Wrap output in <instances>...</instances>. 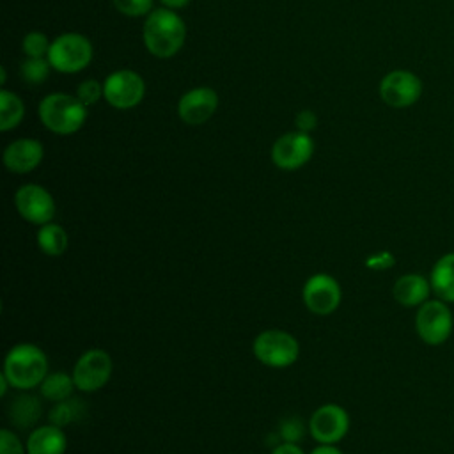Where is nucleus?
I'll return each instance as SVG.
<instances>
[{
    "label": "nucleus",
    "mask_w": 454,
    "mask_h": 454,
    "mask_svg": "<svg viewBox=\"0 0 454 454\" xmlns=\"http://www.w3.org/2000/svg\"><path fill=\"white\" fill-rule=\"evenodd\" d=\"M5 78H7V71H5V67H0V80H2V85H5Z\"/></svg>",
    "instance_id": "nucleus-36"
},
{
    "label": "nucleus",
    "mask_w": 454,
    "mask_h": 454,
    "mask_svg": "<svg viewBox=\"0 0 454 454\" xmlns=\"http://www.w3.org/2000/svg\"><path fill=\"white\" fill-rule=\"evenodd\" d=\"M16 390H32L41 385L48 374V358L44 351L30 342L14 344L5 358L2 371Z\"/></svg>",
    "instance_id": "nucleus-2"
},
{
    "label": "nucleus",
    "mask_w": 454,
    "mask_h": 454,
    "mask_svg": "<svg viewBox=\"0 0 454 454\" xmlns=\"http://www.w3.org/2000/svg\"><path fill=\"white\" fill-rule=\"evenodd\" d=\"M41 124L55 135H73L87 121V106L71 94L51 92L46 94L37 106Z\"/></svg>",
    "instance_id": "nucleus-3"
},
{
    "label": "nucleus",
    "mask_w": 454,
    "mask_h": 454,
    "mask_svg": "<svg viewBox=\"0 0 454 454\" xmlns=\"http://www.w3.org/2000/svg\"><path fill=\"white\" fill-rule=\"evenodd\" d=\"M74 388H76V385L73 381V376L64 371L48 372L46 378L39 385L41 395L51 403H60V401L73 397Z\"/></svg>",
    "instance_id": "nucleus-21"
},
{
    "label": "nucleus",
    "mask_w": 454,
    "mask_h": 454,
    "mask_svg": "<svg viewBox=\"0 0 454 454\" xmlns=\"http://www.w3.org/2000/svg\"><path fill=\"white\" fill-rule=\"evenodd\" d=\"M270 454H305L298 443H289V442H280L277 443Z\"/></svg>",
    "instance_id": "nucleus-32"
},
{
    "label": "nucleus",
    "mask_w": 454,
    "mask_h": 454,
    "mask_svg": "<svg viewBox=\"0 0 454 454\" xmlns=\"http://www.w3.org/2000/svg\"><path fill=\"white\" fill-rule=\"evenodd\" d=\"M142 39L147 51L156 59H170L186 41V23L176 9H153L142 27Z\"/></svg>",
    "instance_id": "nucleus-1"
},
{
    "label": "nucleus",
    "mask_w": 454,
    "mask_h": 454,
    "mask_svg": "<svg viewBox=\"0 0 454 454\" xmlns=\"http://www.w3.org/2000/svg\"><path fill=\"white\" fill-rule=\"evenodd\" d=\"M145 96V82L133 69H117L103 82V99L117 108L129 110L142 103Z\"/></svg>",
    "instance_id": "nucleus-7"
},
{
    "label": "nucleus",
    "mask_w": 454,
    "mask_h": 454,
    "mask_svg": "<svg viewBox=\"0 0 454 454\" xmlns=\"http://www.w3.org/2000/svg\"><path fill=\"white\" fill-rule=\"evenodd\" d=\"M349 429L348 411L335 403H326L316 408L309 419V433L317 443L335 445Z\"/></svg>",
    "instance_id": "nucleus-13"
},
{
    "label": "nucleus",
    "mask_w": 454,
    "mask_h": 454,
    "mask_svg": "<svg viewBox=\"0 0 454 454\" xmlns=\"http://www.w3.org/2000/svg\"><path fill=\"white\" fill-rule=\"evenodd\" d=\"M254 356L266 367L284 369L293 365L300 356V342L286 330L270 328L257 333L252 342Z\"/></svg>",
    "instance_id": "nucleus-5"
},
{
    "label": "nucleus",
    "mask_w": 454,
    "mask_h": 454,
    "mask_svg": "<svg viewBox=\"0 0 454 454\" xmlns=\"http://www.w3.org/2000/svg\"><path fill=\"white\" fill-rule=\"evenodd\" d=\"M14 206L20 216L34 225H44L53 220L57 206L51 193L35 183L21 184L14 193Z\"/></svg>",
    "instance_id": "nucleus-10"
},
{
    "label": "nucleus",
    "mask_w": 454,
    "mask_h": 454,
    "mask_svg": "<svg viewBox=\"0 0 454 454\" xmlns=\"http://www.w3.org/2000/svg\"><path fill=\"white\" fill-rule=\"evenodd\" d=\"M112 371V356L101 348H90L78 356L71 376L76 385V390L89 394L103 388L108 383Z\"/></svg>",
    "instance_id": "nucleus-8"
},
{
    "label": "nucleus",
    "mask_w": 454,
    "mask_h": 454,
    "mask_svg": "<svg viewBox=\"0 0 454 454\" xmlns=\"http://www.w3.org/2000/svg\"><path fill=\"white\" fill-rule=\"evenodd\" d=\"M112 4L121 14L128 18H145L154 9L153 0H112Z\"/></svg>",
    "instance_id": "nucleus-27"
},
{
    "label": "nucleus",
    "mask_w": 454,
    "mask_h": 454,
    "mask_svg": "<svg viewBox=\"0 0 454 454\" xmlns=\"http://www.w3.org/2000/svg\"><path fill=\"white\" fill-rule=\"evenodd\" d=\"M314 154V140L310 133L287 131L271 145V161L280 170H296L309 163Z\"/></svg>",
    "instance_id": "nucleus-11"
},
{
    "label": "nucleus",
    "mask_w": 454,
    "mask_h": 454,
    "mask_svg": "<svg viewBox=\"0 0 454 454\" xmlns=\"http://www.w3.org/2000/svg\"><path fill=\"white\" fill-rule=\"evenodd\" d=\"M310 454H342L340 449H337L335 445H330V443H319L317 447H314L310 450Z\"/></svg>",
    "instance_id": "nucleus-33"
},
{
    "label": "nucleus",
    "mask_w": 454,
    "mask_h": 454,
    "mask_svg": "<svg viewBox=\"0 0 454 454\" xmlns=\"http://www.w3.org/2000/svg\"><path fill=\"white\" fill-rule=\"evenodd\" d=\"M35 241L43 254H46L50 257H57L67 250L69 236L62 225H59L55 222H48L39 227V231L35 234Z\"/></svg>",
    "instance_id": "nucleus-20"
},
{
    "label": "nucleus",
    "mask_w": 454,
    "mask_h": 454,
    "mask_svg": "<svg viewBox=\"0 0 454 454\" xmlns=\"http://www.w3.org/2000/svg\"><path fill=\"white\" fill-rule=\"evenodd\" d=\"M51 64L48 60V57H27L21 66H20V74H21V80L25 83H30V85H39L43 82L48 80L50 76V71H51Z\"/></svg>",
    "instance_id": "nucleus-24"
},
{
    "label": "nucleus",
    "mask_w": 454,
    "mask_h": 454,
    "mask_svg": "<svg viewBox=\"0 0 454 454\" xmlns=\"http://www.w3.org/2000/svg\"><path fill=\"white\" fill-rule=\"evenodd\" d=\"M51 41L39 30H32L28 34L23 35L21 39V51L25 53V57H48V50H50Z\"/></svg>",
    "instance_id": "nucleus-25"
},
{
    "label": "nucleus",
    "mask_w": 454,
    "mask_h": 454,
    "mask_svg": "<svg viewBox=\"0 0 454 454\" xmlns=\"http://www.w3.org/2000/svg\"><path fill=\"white\" fill-rule=\"evenodd\" d=\"M317 122H319V119H317L316 112H312V110H309V108L300 110V112L296 114V117H294V128H296L298 131H303V133L314 131V129L317 128Z\"/></svg>",
    "instance_id": "nucleus-30"
},
{
    "label": "nucleus",
    "mask_w": 454,
    "mask_h": 454,
    "mask_svg": "<svg viewBox=\"0 0 454 454\" xmlns=\"http://www.w3.org/2000/svg\"><path fill=\"white\" fill-rule=\"evenodd\" d=\"M429 282L434 298L454 303V252H447L436 259L429 273Z\"/></svg>",
    "instance_id": "nucleus-18"
},
{
    "label": "nucleus",
    "mask_w": 454,
    "mask_h": 454,
    "mask_svg": "<svg viewBox=\"0 0 454 454\" xmlns=\"http://www.w3.org/2000/svg\"><path fill=\"white\" fill-rule=\"evenodd\" d=\"M0 454H27V445L21 443L12 429H0Z\"/></svg>",
    "instance_id": "nucleus-29"
},
{
    "label": "nucleus",
    "mask_w": 454,
    "mask_h": 454,
    "mask_svg": "<svg viewBox=\"0 0 454 454\" xmlns=\"http://www.w3.org/2000/svg\"><path fill=\"white\" fill-rule=\"evenodd\" d=\"M394 262H395V259H394V255H392L388 250L376 252V254H372V255H369V257L365 259V266L371 268V270H378V271H380V270H388V268H392Z\"/></svg>",
    "instance_id": "nucleus-31"
},
{
    "label": "nucleus",
    "mask_w": 454,
    "mask_h": 454,
    "mask_svg": "<svg viewBox=\"0 0 454 454\" xmlns=\"http://www.w3.org/2000/svg\"><path fill=\"white\" fill-rule=\"evenodd\" d=\"M25 117V105L21 98L7 89L0 90V129H14Z\"/></svg>",
    "instance_id": "nucleus-22"
},
{
    "label": "nucleus",
    "mask_w": 454,
    "mask_h": 454,
    "mask_svg": "<svg viewBox=\"0 0 454 454\" xmlns=\"http://www.w3.org/2000/svg\"><path fill=\"white\" fill-rule=\"evenodd\" d=\"M454 330V316L447 301L429 298L415 312V332L427 346H442Z\"/></svg>",
    "instance_id": "nucleus-6"
},
{
    "label": "nucleus",
    "mask_w": 454,
    "mask_h": 454,
    "mask_svg": "<svg viewBox=\"0 0 454 454\" xmlns=\"http://www.w3.org/2000/svg\"><path fill=\"white\" fill-rule=\"evenodd\" d=\"M41 417V403L32 394H20L9 406L11 424L20 429L32 427Z\"/></svg>",
    "instance_id": "nucleus-19"
},
{
    "label": "nucleus",
    "mask_w": 454,
    "mask_h": 454,
    "mask_svg": "<svg viewBox=\"0 0 454 454\" xmlns=\"http://www.w3.org/2000/svg\"><path fill=\"white\" fill-rule=\"evenodd\" d=\"M82 415H83V403L80 399L69 397L66 401L53 404V408L48 413V420L59 427H64L82 419Z\"/></svg>",
    "instance_id": "nucleus-23"
},
{
    "label": "nucleus",
    "mask_w": 454,
    "mask_h": 454,
    "mask_svg": "<svg viewBox=\"0 0 454 454\" xmlns=\"http://www.w3.org/2000/svg\"><path fill=\"white\" fill-rule=\"evenodd\" d=\"M27 454H66L67 436L62 427L48 422L28 433Z\"/></svg>",
    "instance_id": "nucleus-17"
},
{
    "label": "nucleus",
    "mask_w": 454,
    "mask_h": 454,
    "mask_svg": "<svg viewBox=\"0 0 454 454\" xmlns=\"http://www.w3.org/2000/svg\"><path fill=\"white\" fill-rule=\"evenodd\" d=\"M433 294L429 277H424L420 273H404L397 277V280L392 286V296L394 300L406 309L420 307L424 301H427Z\"/></svg>",
    "instance_id": "nucleus-16"
},
{
    "label": "nucleus",
    "mask_w": 454,
    "mask_h": 454,
    "mask_svg": "<svg viewBox=\"0 0 454 454\" xmlns=\"http://www.w3.org/2000/svg\"><path fill=\"white\" fill-rule=\"evenodd\" d=\"M163 4V7H168V9H181L184 7L190 0H160Z\"/></svg>",
    "instance_id": "nucleus-34"
},
{
    "label": "nucleus",
    "mask_w": 454,
    "mask_h": 454,
    "mask_svg": "<svg viewBox=\"0 0 454 454\" xmlns=\"http://www.w3.org/2000/svg\"><path fill=\"white\" fill-rule=\"evenodd\" d=\"M85 106L96 105L103 98V82L96 78H85L78 83L76 94H74Z\"/></svg>",
    "instance_id": "nucleus-26"
},
{
    "label": "nucleus",
    "mask_w": 454,
    "mask_h": 454,
    "mask_svg": "<svg viewBox=\"0 0 454 454\" xmlns=\"http://www.w3.org/2000/svg\"><path fill=\"white\" fill-rule=\"evenodd\" d=\"M422 80L408 69L388 71L378 85L381 101L392 108H408L422 96Z\"/></svg>",
    "instance_id": "nucleus-9"
},
{
    "label": "nucleus",
    "mask_w": 454,
    "mask_h": 454,
    "mask_svg": "<svg viewBox=\"0 0 454 454\" xmlns=\"http://www.w3.org/2000/svg\"><path fill=\"white\" fill-rule=\"evenodd\" d=\"M305 307L317 316H328L335 312L342 300L340 284L328 273L310 275L301 289Z\"/></svg>",
    "instance_id": "nucleus-12"
},
{
    "label": "nucleus",
    "mask_w": 454,
    "mask_h": 454,
    "mask_svg": "<svg viewBox=\"0 0 454 454\" xmlns=\"http://www.w3.org/2000/svg\"><path fill=\"white\" fill-rule=\"evenodd\" d=\"M278 438L282 442L298 443L305 434V426L300 420V417H287L278 424Z\"/></svg>",
    "instance_id": "nucleus-28"
},
{
    "label": "nucleus",
    "mask_w": 454,
    "mask_h": 454,
    "mask_svg": "<svg viewBox=\"0 0 454 454\" xmlns=\"http://www.w3.org/2000/svg\"><path fill=\"white\" fill-rule=\"evenodd\" d=\"M94 55L89 37L78 32H64L57 35L48 50L51 67L62 74H74L83 71Z\"/></svg>",
    "instance_id": "nucleus-4"
},
{
    "label": "nucleus",
    "mask_w": 454,
    "mask_h": 454,
    "mask_svg": "<svg viewBox=\"0 0 454 454\" xmlns=\"http://www.w3.org/2000/svg\"><path fill=\"white\" fill-rule=\"evenodd\" d=\"M9 387H11L9 380H7V376L2 372V374H0V395H2V397L7 394V388H9Z\"/></svg>",
    "instance_id": "nucleus-35"
},
{
    "label": "nucleus",
    "mask_w": 454,
    "mask_h": 454,
    "mask_svg": "<svg viewBox=\"0 0 454 454\" xmlns=\"http://www.w3.org/2000/svg\"><path fill=\"white\" fill-rule=\"evenodd\" d=\"M218 108V94L211 87L186 90L177 101V115L188 126L207 122Z\"/></svg>",
    "instance_id": "nucleus-14"
},
{
    "label": "nucleus",
    "mask_w": 454,
    "mask_h": 454,
    "mask_svg": "<svg viewBox=\"0 0 454 454\" xmlns=\"http://www.w3.org/2000/svg\"><path fill=\"white\" fill-rule=\"evenodd\" d=\"M44 158V147L37 138L21 137L7 144L4 149L2 160L9 172L12 174H28L35 170Z\"/></svg>",
    "instance_id": "nucleus-15"
}]
</instances>
